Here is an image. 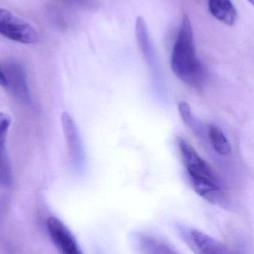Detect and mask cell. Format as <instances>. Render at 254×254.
Wrapping results in <instances>:
<instances>
[{"mask_svg":"<svg viewBox=\"0 0 254 254\" xmlns=\"http://www.w3.org/2000/svg\"><path fill=\"white\" fill-rule=\"evenodd\" d=\"M181 160L193 190L201 198L213 204L225 202L222 183L210 166L185 139H177Z\"/></svg>","mask_w":254,"mask_h":254,"instance_id":"1","label":"cell"},{"mask_svg":"<svg viewBox=\"0 0 254 254\" xmlns=\"http://www.w3.org/2000/svg\"><path fill=\"white\" fill-rule=\"evenodd\" d=\"M171 68L175 75L188 86L199 88L204 83V67L197 55L193 28L187 15L183 16L173 46Z\"/></svg>","mask_w":254,"mask_h":254,"instance_id":"2","label":"cell"},{"mask_svg":"<svg viewBox=\"0 0 254 254\" xmlns=\"http://www.w3.org/2000/svg\"><path fill=\"white\" fill-rule=\"evenodd\" d=\"M176 229L181 240L195 254H243L192 227L177 225Z\"/></svg>","mask_w":254,"mask_h":254,"instance_id":"3","label":"cell"},{"mask_svg":"<svg viewBox=\"0 0 254 254\" xmlns=\"http://www.w3.org/2000/svg\"><path fill=\"white\" fill-rule=\"evenodd\" d=\"M0 34L24 44H31L38 40V33L34 26L7 9L0 8Z\"/></svg>","mask_w":254,"mask_h":254,"instance_id":"4","label":"cell"},{"mask_svg":"<svg viewBox=\"0 0 254 254\" xmlns=\"http://www.w3.org/2000/svg\"><path fill=\"white\" fill-rule=\"evenodd\" d=\"M49 235L62 254H83L72 233L58 218L51 216L46 222Z\"/></svg>","mask_w":254,"mask_h":254,"instance_id":"5","label":"cell"},{"mask_svg":"<svg viewBox=\"0 0 254 254\" xmlns=\"http://www.w3.org/2000/svg\"><path fill=\"white\" fill-rule=\"evenodd\" d=\"M61 123L71 161L77 169H80L84 162V152L77 125L67 112L61 114Z\"/></svg>","mask_w":254,"mask_h":254,"instance_id":"6","label":"cell"},{"mask_svg":"<svg viewBox=\"0 0 254 254\" xmlns=\"http://www.w3.org/2000/svg\"><path fill=\"white\" fill-rule=\"evenodd\" d=\"M131 243L139 254H180L162 240L143 233H134Z\"/></svg>","mask_w":254,"mask_h":254,"instance_id":"7","label":"cell"},{"mask_svg":"<svg viewBox=\"0 0 254 254\" xmlns=\"http://www.w3.org/2000/svg\"><path fill=\"white\" fill-rule=\"evenodd\" d=\"M212 16L227 26L232 27L237 20V11L231 0H208Z\"/></svg>","mask_w":254,"mask_h":254,"instance_id":"8","label":"cell"},{"mask_svg":"<svg viewBox=\"0 0 254 254\" xmlns=\"http://www.w3.org/2000/svg\"><path fill=\"white\" fill-rule=\"evenodd\" d=\"M11 123L8 115L0 113V185H7L10 182V167L5 156V142L7 131Z\"/></svg>","mask_w":254,"mask_h":254,"instance_id":"9","label":"cell"},{"mask_svg":"<svg viewBox=\"0 0 254 254\" xmlns=\"http://www.w3.org/2000/svg\"><path fill=\"white\" fill-rule=\"evenodd\" d=\"M208 141L213 150L221 156H228L231 153L229 140L222 130L216 125H209L207 128Z\"/></svg>","mask_w":254,"mask_h":254,"instance_id":"10","label":"cell"},{"mask_svg":"<svg viewBox=\"0 0 254 254\" xmlns=\"http://www.w3.org/2000/svg\"><path fill=\"white\" fill-rule=\"evenodd\" d=\"M179 111L182 120L187 124L196 134H201V127L192 114L190 107L185 101H180L179 104Z\"/></svg>","mask_w":254,"mask_h":254,"instance_id":"11","label":"cell"},{"mask_svg":"<svg viewBox=\"0 0 254 254\" xmlns=\"http://www.w3.org/2000/svg\"><path fill=\"white\" fill-rule=\"evenodd\" d=\"M0 86H2V87H7L8 86V81H7V77L1 69H0Z\"/></svg>","mask_w":254,"mask_h":254,"instance_id":"12","label":"cell"},{"mask_svg":"<svg viewBox=\"0 0 254 254\" xmlns=\"http://www.w3.org/2000/svg\"><path fill=\"white\" fill-rule=\"evenodd\" d=\"M66 1H72V2H79V1H82L83 0H66Z\"/></svg>","mask_w":254,"mask_h":254,"instance_id":"13","label":"cell"},{"mask_svg":"<svg viewBox=\"0 0 254 254\" xmlns=\"http://www.w3.org/2000/svg\"><path fill=\"white\" fill-rule=\"evenodd\" d=\"M247 1L254 7V0H247Z\"/></svg>","mask_w":254,"mask_h":254,"instance_id":"14","label":"cell"}]
</instances>
